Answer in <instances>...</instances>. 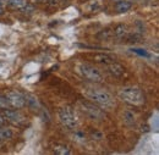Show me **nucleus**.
I'll use <instances>...</instances> for the list:
<instances>
[{
    "label": "nucleus",
    "mask_w": 159,
    "mask_h": 155,
    "mask_svg": "<svg viewBox=\"0 0 159 155\" xmlns=\"http://www.w3.org/2000/svg\"><path fill=\"white\" fill-rule=\"evenodd\" d=\"M84 95L88 98L89 100H92L94 104L99 105L100 108L105 109V110H110L111 108L115 106V101L114 98L110 93L103 91V89H97L93 87H87L83 91Z\"/></svg>",
    "instance_id": "obj_1"
},
{
    "label": "nucleus",
    "mask_w": 159,
    "mask_h": 155,
    "mask_svg": "<svg viewBox=\"0 0 159 155\" xmlns=\"http://www.w3.org/2000/svg\"><path fill=\"white\" fill-rule=\"evenodd\" d=\"M119 98L125 103H129L131 105H142L144 103V97H143L142 91L136 87L122 88L119 92Z\"/></svg>",
    "instance_id": "obj_2"
},
{
    "label": "nucleus",
    "mask_w": 159,
    "mask_h": 155,
    "mask_svg": "<svg viewBox=\"0 0 159 155\" xmlns=\"http://www.w3.org/2000/svg\"><path fill=\"white\" fill-rule=\"evenodd\" d=\"M79 73L83 78H86L89 82L93 83H100L103 81V75L100 73L98 69L93 67L92 65L88 64H81L79 66Z\"/></svg>",
    "instance_id": "obj_3"
},
{
    "label": "nucleus",
    "mask_w": 159,
    "mask_h": 155,
    "mask_svg": "<svg viewBox=\"0 0 159 155\" xmlns=\"http://www.w3.org/2000/svg\"><path fill=\"white\" fill-rule=\"evenodd\" d=\"M79 109L82 111V114L86 115L89 120L100 121L104 118V113L99 108H97L93 104H89L87 101H79Z\"/></svg>",
    "instance_id": "obj_4"
},
{
    "label": "nucleus",
    "mask_w": 159,
    "mask_h": 155,
    "mask_svg": "<svg viewBox=\"0 0 159 155\" xmlns=\"http://www.w3.org/2000/svg\"><path fill=\"white\" fill-rule=\"evenodd\" d=\"M59 118L61 121V123L69 128V130H75L77 127V118L75 116L74 111L69 106H65V108H61L59 110Z\"/></svg>",
    "instance_id": "obj_5"
},
{
    "label": "nucleus",
    "mask_w": 159,
    "mask_h": 155,
    "mask_svg": "<svg viewBox=\"0 0 159 155\" xmlns=\"http://www.w3.org/2000/svg\"><path fill=\"white\" fill-rule=\"evenodd\" d=\"M6 99L10 106L15 108V109H21L26 105V100H25V95L21 94L17 91H10L6 93Z\"/></svg>",
    "instance_id": "obj_6"
},
{
    "label": "nucleus",
    "mask_w": 159,
    "mask_h": 155,
    "mask_svg": "<svg viewBox=\"0 0 159 155\" xmlns=\"http://www.w3.org/2000/svg\"><path fill=\"white\" fill-rule=\"evenodd\" d=\"M4 117H6V120H9L10 122L17 125V126H22L26 123L27 118L21 114L19 110H10V109H5L4 110Z\"/></svg>",
    "instance_id": "obj_7"
},
{
    "label": "nucleus",
    "mask_w": 159,
    "mask_h": 155,
    "mask_svg": "<svg viewBox=\"0 0 159 155\" xmlns=\"http://www.w3.org/2000/svg\"><path fill=\"white\" fill-rule=\"evenodd\" d=\"M108 71L114 77H121L124 75V72H125L124 67L119 64H116V62H109L108 64Z\"/></svg>",
    "instance_id": "obj_8"
},
{
    "label": "nucleus",
    "mask_w": 159,
    "mask_h": 155,
    "mask_svg": "<svg viewBox=\"0 0 159 155\" xmlns=\"http://www.w3.org/2000/svg\"><path fill=\"white\" fill-rule=\"evenodd\" d=\"M25 100H26V104L28 105L30 109H32V110H39L40 109V104L36 95L27 93V94H25Z\"/></svg>",
    "instance_id": "obj_9"
},
{
    "label": "nucleus",
    "mask_w": 159,
    "mask_h": 155,
    "mask_svg": "<svg viewBox=\"0 0 159 155\" xmlns=\"http://www.w3.org/2000/svg\"><path fill=\"white\" fill-rule=\"evenodd\" d=\"M132 7V4L131 1H127V0H119L115 5V10L119 12V14H124V12H127Z\"/></svg>",
    "instance_id": "obj_10"
},
{
    "label": "nucleus",
    "mask_w": 159,
    "mask_h": 155,
    "mask_svg": "<svg viewBox=\"0 0 159 155\" xmlns=\"http://www.w3.org/2000/svg\"><path fill=\"white\" fill-rule=\"evenodd\" d=\"M126 32H127V27L124 23H120V24L114 27V29H113V37H115V38H122L126 34Z\"/></svg>",
    "instance_id": "obj_11"
},
{
    "label": "nucleus",
    "mask_w": 159,
    "mask_h": 155,
    "mask_svg": "<svg viewBox=\"0 0 159 155\" xmlns=\"http://www.w3.org/2000/svg\"><path fill=\"white\" fill-rule=\"evenodd\" d=\"M93 60L96 61V62H98V64H109V62H111L113 61V59L110 58L109 55H107V54H103V53H99V54H96V55H93Z\"/></svg>",
    "instance_id": "obj_12"
},
{
    "label": "nucleus",
    "mask_w": 159,
    "mask_h": 155,
    "mask_svg": "<svg viewBox=\"0 0 159 155\" xmlns=\"http://www.w3.org/2000/svg\"><path fill=\"white\" fill-rule=\"evenodd\" d=\"M53 150H54V153L58 155H69L71 154V150L66 147V145H64V144H55L54 147H53Z\"/></svg>",
    "instance_id": "obj_13"
},
{
    "label": "nucleus",
    "mask_w": 159,
    "mask_h": 155,
    "mask_svg": "<svg viewBox=\"0 0 159 155\" xmlns=\"http://www.w3.org/2000/svg\"><path fill=\"white\" fill-rule=\"evenodd\" d=\"M12 136H14L12 130H10V128H0V142L9 140V139L12 138Z\"/></svg>",
    "instance_id": "obj_14"
},
{
    "label": "nucleus",
    "mask_w": 159,
    "mask_h": 155,
    "mask_svg": "<svg viewBox=\"0 0 159 155\" xmlns=\"http://www.w3.org/2000/svg\"><path fill=\"white\" fill-rule=\"evenodd\" d=\"M135 121H136V117L134 115V113L131 111H125L124 113V122L129 126H132L135 125Z\"/></svg>",
    "instance_id": "obj_15"
},
{
    "label": "nucleus",
    "mask_w": 159,
    "mask_h": 155,
    "mask_svg": "<svg viewBox=\"0 0 159 155\" xmlns=\"http://www.w3.org/2000/svg\"><path fill=\"white\" fill-rule=\"evenodd\" d=\"M27 5V0H9V6L12 9H22Z\"/></svg>",
    "instance_id": "obj_16"
},
{
    "label": "nucleus",
    "mask_w": 159,
    "mask_h": 155,
    "mask_svg": "<svg viewBox=\"0 0 159 155\" xmlns=\"http://www.w3.org/2000/svg\"><path fill=\"white\" fill-rule=\"evenodd\" d=\"M113 37V31L110 29V28H107V29H104V31H102L99 33V38L102 39H109Z\"/></svg>",
    "instance_id": "obj_17"
},
{
    "label": "nucleus",
    "mask_w": 159,
    "mask_h": 155,
    "mask_svg": "<svg viewBox=\"0 0 159 155\" xmlns=\"http://www.w3.org/2000/svg\"><path fill=\"white\" fill-rule=\"evenodd\" d=\"M9 108H10V105L7 103L6 97L2 95V94H0V110H5V109H9Z\"/></svg>",
    "instance_id": "obj_18"
},
{
    "label": "nucleus",
    "mask_w": 159,
    "mask_h": 155,
    "mask_svg": "<svg viewBox=\"0 0 159 155\" xmlns=\"http://www.w3.org/2000/svg\"><path fill=\"white\" fill-rule=\"evenodd\" d=\"M131 51H134L135 54H139V55H141V56H144V58H151V54H149L147 50H144V49L134 48V49H131Z\"/></svg>",
    "instance_id": "obj_19"
},
{
    "label": "nucleus",
    "mask_w": 159,
    "mask_h": 155,
    "mask_svg": "<svg viewBox=\"0 0 159 155\" xmlns=\"http://www.w3.org/2000/svg\"><path fill=\"white\" fill-rule=\"evenodd\" d=\"M76 138H79V139H84V135L81 133V132H76Z\"/></svg>",
    "instance_id": "obj_20"
},
{
    "label": "nucleus",
    "mask_w": 159,
    "mask_h": 155,
    "mask_svg": "<svg viewBox=\"0 0 159 155\" xmlns=\"http://www.w3.org/2000/svg\"><path fill=\"white\" fill-rule=\"evenodd\" d=\"M4 123V117H2V115H0V126Z\"/></svg>",
    "instance_id": "obj_21"
},
{
    "label": "nucleus",
    "mask_w": 159,
    "mask_h": 155,
    "mask_svg": "<svg viewBox=\"0 0 159 155\" xmlns=\"http://www.w3.org/2000/svg\"><path fill=\"white\" fill-rule=\"evenodd\" d=\"M2 14V5H1V2H0V15Z\"/></svg>",
    "instance_id": "obj_22"
},
{
    "label": "nucleus",
    "mask_w": 159,
    "mask_h": 155,
    "mask_svg": "<svg viewBox=\"0 0 159 155\" xmlns=\"http://www.w3.org/2000/svg\"><path fill=\"white\" fill-rule=\"evenodd\" d=\"M2 1H6V0H0V2H2Z\"/></svg>",
    "instance_id": "obj_23"
},
{
    "label": "nucleus",
    "mask_w": 159,
    "mask_h": 155,
    "mask_svg": "<svg viewBox=\"0 0 159 155\" xmlns=\"http://www.w3.org/2000/svg\"><path fill=\"white\" fill-rule=\"evenodd\" d=\"M118 1H119V0H118Z\"/></svg>",
    "instance_id": "obj_24"
}]
</instances>
